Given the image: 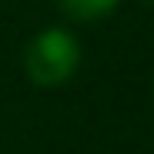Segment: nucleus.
Here are the masks:
<instances>
[{
    "label": "nucleus",
    "instance_id": "obj_1",
    "mask_svg": "<svg viewBox=\"0 0 154 154\" xmlns=\"http://www.w3.org/2000/svg\"><path fill=\"white\" fill-rule=\"evenodd\" d=\"M77 64H81V44L70 30H60V27L40 30L30 40L27 54H23V70L37 87L67 84L77 70Z\"/></svg>",
    "mask_w": 154,
    "mask_h": 154
},
{
    "label": "nucleus",
    "instance_id": "obj_2",
    "mask_svg": "<svg viewBox=\"0 0 154 154\" xmlns=\"http://www.w3.org/2000/svg\"><path fill=\"white\" fill-rule=\"evenodd\" d=\"M74 20H97L117 7V0H57Z\"/></svg>",
    "mask_w": 154,
    "mask_h": 154
}]
</instances>
